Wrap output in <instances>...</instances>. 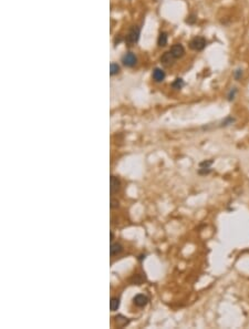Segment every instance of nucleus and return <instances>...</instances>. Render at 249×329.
<instances>
[{
    "label": "nucleus",
    "instance_id": "4be33fe9",
    "mask_svg": "<svg viewBox=\"0 0 249 329\" xmlns=\"http://www.w3.org/2000/svg\"><path fill=\"white\" fill-rule=\"evenodd\" d=\"M117 206H119V202L112 198V200H111V207L115 208V207H117Z\"/></svg>",
    "mask_w": 249,
    "mask_h": 329
},
{
    "label": "nucleus",
    "instance_id": "4468645a",
    "mask_svg": "<svg viewBox=\"0 0 249 329\" xmlns=\"http://www.w3.org/2000/svg\"><path fill=\"white\" fill-rule=\"evenodd\" d=\"M119 72H120V66L117 63H111V66H110V73H111V75H117Z\"/></svg>",
    "mask_w": 249,
    "mask_h": 329
},
{
    "label": "nucleus",
    "instance_id": "a211bd4d",
    "mask_svg": "<svg viewBox=\"0 0 249 329\" xmlns=\"http://www.w3.org/2000/svg\"><path fill=\"white\" fill-rule=\"evenodd\" d=\"M196 20H197V18H196V16L195 15H191V16H188L187 17V19H186V22L188 24H194L195 22H196Z\"/></svg>",
    "mask_w": 249,
    "mask_h": 329
},
{
    "label": "nucleus",
    "instance_id": "9d476101",
    "mask_svg": "<svg viewBox=\"0 0 249 329\" xmlns=\"http://www.w3.org/2000/svg\"><path fill=\"white\" fill-rule=\"evenodd\" d=\"M123 251V246L119 243L112 244L111 245V248H110V253H111V256H116V255L121 254Z\"/></svg>",
    "mask_w": 249,
    "mask_h": 329
},
{
    "label": "nucleus",
    "instance_id": "f8f14e48",
    "mask_svg": "<svg viewBox=\"0 0 249 329\" xmlns=\"http://www.w3.org/2000/svg\"><path fill=\"white\" fill-rule=\"evenodd\" d=\"M157 43H158V46H160V47H165V46L167 44V35H166L165 32H161L160 33V37H158V41H157Z\"/></svg>",
    "mask_w": 249,
    "mask_h": 329
},
{
    "label": "nucleus",
    "instance_id": "1a4fd4ad",
    "mask_svg": "<svg viewBox=\"0 0 249 329\" xmlns=\"http://www.w3.org/2000/svg\"><path fill=\"white\" fill-rule=\"evenodd\" d=\"M129 318L124 317L123 315H117L115 316V324L117 327H125L126 325H129Z\"/></svg>",
    "mask_w": 249,
    "mask_h": 329
},
{
    "label": "nucleus",
    "instance_id": "423d86ee",
    "mask_svg": "<svg viewBox=\"0 0 249 329\" xmlns=\"http://www.w3.org/2000/svg\"><path fill=\"white\" fill-rule=\"evenodd\" d=\"M174 57H173V55L171 53V51L169 52H165L162 57H161V62L163 63L164 66H166V67H169V66H172L173 63H174Z\"/></svg>",
    "mask_w": 249,
    "mask_h": 329
},
{
    "label": "nucleus",
    "instance_id": "dca6fc26",
    "mask_svg": "<svg viewBox=\"0 0 249 329\" xmlns=\"http://www.w3.org/2000/svg\"><path fill=\"white\" fill-rule=\"evenodd\" d=\"M213 164V160H208V161H204L199 164V167L200 169H209L210 165Z\"/></svg>",
    "mask_w": 249,
    "mask_h": 329
},
{
    "label": "nucleus",
    "instance_id": "9b49d317",
    "mask_svg": "<svg viewBox=\"0 0 249 329\" xmlns=\"http://www.w3.org/2000/svg\"><path fill=\"white\" fill-rule=\"evenodd\" d=\"M119 307H120V299H119L117 297L111 298V302H110V308H111V311H115V310H117Z\"/></svg>",
    "mask_w": 249,
    "mask_h": 329
},
{
    "label": "nucleus",
    "instance_id": "f257e3e1",
    "mask_svg": "<svg viewBox=\"0 0 249 329\" xmlns=\"http://www.w3.org/2000/svg\"><path fill=\"white\" fill-rule=\"evenodd\" d=\"M205 47H206V40L203 37H196L193 40H191V42H189V48L192 50L200 51Z\"/></svg>",
    "mask_w": 249,
    "mask_h": 329
},
{
    "label": "nucleus",
    "instance_id": "412c9836",
    "mask_svg": "<svg viewBox=\"0 0 249 329\" xmlns=\"http://www.w3.org/2000/svg\"><path fill=\"white\" fill-rule=\"evenodd\" d=\"M210 171H211V170H210V167H209V169H199L198 173L200 174V175H206V174H209Z\"/></svg>",
    "mask_w": 249,
    "mask_h": 329
},
{
    "label": "nucleus",
    "instance_id": "7ed1b4c3",
    "mask_svg": "<svg viewBox=\"0 0 249 329\" xmlns=\"http://www.w3.org/2000/svg\"><path fill=\"white\" fill-rule=\"evenodd\" d=\"M122 62H123V64H124L125 67H129V68L134 67V66L137 63L136 55H134V53H132V52H129V53H126V55H123Z\"/></svg>",
    "mask_w": 249,
    "mask_h": 329
},
{
    "label": "nucleus",
    "instance_id": "20e7f679",
    "mask_svg": "<svg viewBox=\"0 0 249 329\" xmlns=\"http://www.w3.org/2000/svg\"><path fill=\"white\" fill-rule=\"evenodd\" d=\"M171 53L175 59H179L185 55V49L180 43H176L171 48Z\"/></svg>",
    "mask_w": 249,
    "mask_h": 329
},
{
    "label": "nucleus",
    "instance_id": "6e6552de",
    "mask_svg": "<svg viewBox=\"0 0 249 329\" xmlns=\"http://www.w3.org/2000/svg\"><path fill=\"white\" fill-rule=\"evenodd\" d=\"M120 186H121V182L120 180L117 179V177L115 176H111V194H114V193H116L119 190H120Z\"/></svg>",
    "mask_w": 249,
    "mask_h": 329
},
{
    "label": "nucleus",
    "instance_id": "39448f33",
    "mask_svg": "<svg viewBox=\"0 0 249 329\" xmlns=\"http://www.w3.org/2000/svg\"><path fill=\"white\" fill-rule=\"evenodd\" d=\"M133 302H134V305L136 306V307H138V308H143V307H145V306L147 305L148 297L143 294H138L133 298Z\"/></svg>",
    "mask_w": 249,
    "mask_h": 329
},
{
    "label": "nucleus",
    "instance_id": "f3484780",
    "mask_svg": "<svg viewBox=\"0 0 249 329\" xmlns=\"http://www.w3.org/2000/svg\"><path fill=\"white\" fill-rule=\"evenodd\" d=\"M234 122H235V119L231 118V117H228L225 121H222V126H228V125H230V124H233Z\"/></svg>",
    "mask_w": 249,
    "mask_h": 329
},
{
    "label": "nucleus",
    "instance_id": "6ab92c4d",
    "mask_svg": "<svg viewBox=\"0 0 249 329\" xmlns=\"http://www.w3.org/2000/svg\"><path fill=\"white\" fill-rule=\"evenodd\" d=\"M236 93H237V89L236 88H233V90H230V92L228 93V100L229 101H233L235 97H236Z\"/></svg>",
    "mask_w": 249,
    "mask_h": 329
},
{
    "label": "nucleus",
    "instance_id": "ddd939ff",
    "mask_svg": "<svg viewBox=\"0 0 249 329\" xmlns=\"http://www.w3.org/2000/svg\"><path fill=\"white\" fill-rule=\"evenodd\" d=\"M184 86V81H183V79H180V78H177L173 82V84H172V86L174 88V89H176V90H179V89H182Z\"/></svg>",
    "mask_w": 249,
    "mask_h": 329
},
{
    "label": "nucleus",
    "instance_id": "aec40b11",
    "mask_svg": "<svg viewBox=\"0 0 249 329\" xmlns=\"http://www.w3.org/2000/svg\"><path fill=\"white\" fill-rule=\"evenodd\" d=\"M234 77H235V79H236V80H239V79L242 77V70H240V69L236 70V71H235V73H234Z\"/></svg>",
    "mask_w": 249,
    "mask_h": 329
},
{
    "label": "nucleus",
    "instance_id": "f03ea898",
    "mask_svg": "<svg viewBox=\"0 0 249 329\" xmlns=\"http://www.w3.org/2000/svg\"><path fill=\"white\" fill-rule=\"evenodd\" d=\"M138 38H140V28L133 27L126 35V42L129 44H133V43L137 42Z\"/></svg>",
    "mask_w": 249,
    "mask_h": 329
},
{
    "label": "nucleus",
    "instance_id": "2eb2a0df",
    "mask_svg": "<svg viewBox=\"0 0 249 329\" xmlns=\"http://www.w3.org/2000/svg\"><path fill=\"white\" fill-rule=\"evenodd\" d=\"M133 279H134V280H133V283H134V284H136V285H141V284L143 283V280L145 279V276L143 277V276H141V275L137 274V275H135V276L133 277Z\"/></svg>",
    "mask_w": 249,
    "mask_h": 329
},
{
    "label": "nucleus",
    "instance_id": "0eeeda50",
    "mask_svg": "<svg viewBox=\"0 0 249 329\" xmlns=\"http://www.w3.org/2000/svg\"><path fill=\"white\" fill-rule=\"evenodd\" d=\"M152 78L155 82H162L164 79H165V72L160 68H155L153 71Z\"/></svg>",
    "mask_w": 249,
    "mask_h": 329
}]
</instances>
